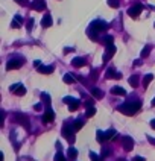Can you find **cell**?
<instances>
[{
    "label": "cell",
    "instance_id": "cell-28",
    "mask_svg": "<svg viewBox=\"0 0 155 161\" xmlns=\"http://www.w3.org/2000/svg\"><path fill=\"white\" fill-rule=\"evenodd\" d=\"M94 114H96V108H94V106H88V110L85 111V115H87V117H93Z\"/></svg>",
    "mask_w": 155,
    "mask_h": 161
},
{
    "label": "cell",
    "instance_id": "cell-18",
    "mask_svg": "<svg viewBox=\"0 0 155 161\" xmlns=\"http://www.w3.org/2000/svg\"><path fill=\"white\" fill-rule=\"evenodd\" d=\"M91 94H93V97H96V99H102L104 97V91L99 90V88H96V87L91 88Z\"/></svg>",
    "mask_w": 155,
    "mask_h": 161
},
{
    "label": "cell",
    "instance_id": "cell-25",
    "mask_svg": "<svg viewBox=\"0 0 155 161\" xmlns=\"http://www.w3.org/2000/svg\"><path fill=\"white\" fill-rule=\"evenodd\" d=\"M71 126H73V129H75V132H76V131H79L82 126H84V122H82V120H75Z\"/></svg>",
    "mask_w": 155,
    "mask_h": 161
},
{
    "label": "cell",
    "instance_id": "cell-5",
    "mask_svg": "<svg viewBox=\"0 0 155 161\" xmlns=\"http://www.w3.org/2000/svg\"><path fill=\"white\" fill-rule=\"evenodd\" d=\"M23 59L21 58H11L8 61V64H6V70H17V68H20L23 66Z\"/></svg>",
    "mask_w": 155,
    "mask_h": 161
},
{
    "label": "cell",
    "instance_id": "cell-31",
    "mask_svg": "<svg viewBox=\"0 0 155 161\" xmlns=\"http://www.w3.org/2000/svg\"><path fill=\"white\" fill-rule=\"evenodd\" d=\"M90 158H91V161H102L104 160L102 155H96L94 152H90Z\"/></svg>",
    "mask_w": 155,
    "mask_h": 161
},
{
    "label": "cell",
    "instance_id": "cell-43",
    "mask_svg": "<svg viewBox=\"0 0 155 161\" xmlns=\"http://www.w3.org/2000/svg\"><path fill=\"white\" fill-rule=\"evenodd\" d=\"M34 66H35V68H38V67L41 66V62H40V61H35V62H34Z\"/></svg>",
    "mask_w": 155,
    "mask_h": 161
},
{
    "label": "cell",
    "instance_id": "cell-33",
    "mask_svg": "<svg viewBox=\"0 0 155 161\" xmlns=\"http://www.w3.org/2000/svg\"><path fill=\"white\" fill-rule=\"evenodd\" d=\"M55 161H67V160H66V157H64V155H62V152L59 150V152H58V154H56V155H55Z\"/></svg>",
    "mask_w": 155,
    "mask_h": 161
},
{
    "label": "cell",
    "instance_id": "cell-13",
    "mask_svg": "<svg viewBox=\"0 0 155 161\" xmlns=\"http://www.w3.org/2000/svg\"><path fill=\"white\" fill-rule=\"evenodd\" d=\"M71 66H73V67H84V66H85V58H82V56L73 58Z\"/></svg>",
    "mask_w": 155,
    "mask_h": 161
},
{
    "label": "cell",
    "instance_id": "cell-36",
    "mask_svg": "<svg viewBox=\"0 0 155 161\" xmlns=\"http://www.w3.org/2000/svg\"><path fill=\"white\" fill-rule=\"evenodd\" d=\"M71 100H73V97H70V96H67V97H64V100H62V102H64V103H67V105H69V103H70Z\"/></svg>",
    "mask_w": 155,
    "mask_h": 161
},
{
    "label": "cell",
    "instance_id": "cell-8",
    "mask_svg": "<svg viewBox=\"0 0 155 161\" xmlns=\"http://www.w3.org/2000/svg\"><path fill=\"white\" fill-rule=\"evenodd\" d=\"M116 53V46L114 44H109L105 49V53H104V62H108V59H111Z\"/></svg>",
    "mask_w": 155,
    "mask_h": 161
},
{
    "label": "cell",
    "instance_id": "cell-7",
    "mask_svg": "<svg viewBox=\"0 0 155 161\" xmlns=\"http://www.w3.org/2000/svg\"><path fill=\"white\" fill-rule=\"evenodd\" d=\"M14 120L17 123L23 125V126H26V128H29V119H27V115H24L23 113H15L14 114Z\"/></svg>",
    "mask_w": 155,
    "mask_h": 161
},
{
    "label": "cell",
    "instance_id": "cell-32",
    "mask_svg": "<svg viewBox=\"0 0 155 161\" xmlns=\"http://www.w3.org/2000/svg\"><path fill=\"white\" fill-rule=\"evenodd\" d=\"M108 5L111 8H119L120 6V0H108Z\"/></svg>",
    "mask_w": 155,
    "mask_h": 161
},
{
    "label": "cell",
    "instance_id": "cell-6",
    "mask_svg": "<svg viewBox=\"0 0 155 161\" xmlns=\"http://www.w3.org/2000/svg\"><path fill=\"white\" fill-rule=\"evenodd\" d=\"M9 91L17 94V96H24L26 94V88H24L23 84H14V85L9 87Z\"/></svg>",
    "mask_w": 155,
    "mask_h": 161
},
{
    "label": "cell",
    "instance_id": "cell-23",
    "mask_svg": "<svg viewBox=\"0 0 155 161\" xmlns=\"http://www.w3.org/2000/svg\"><path fill=\"white\" fill-rule=\"evenodd\" d=\"M116 135H117V132H116L114 129H109V131L105 132V138H106V140H114Z\"/></svg>",
    "mask_w": 155,
    "mask_h": 161
},
{
    "label": "cell",
    "instance_id": "cell-35",
    "mask_svg": "<svg viewBox=\"0 0 155 161\" xmlns=\"http://www.w3.org/2000/svg\"><path fill=\"white\" fill-rule=\"evenodd\" d=\"M90 78L94 80V79L97 78V71H96V70H91V75H90Z\"/></svg>",
    "mask_w": 155,
    "mask_h": 161
},
{
    "label": "cell",
    "instance_id": "cell-24",
    "mask_svg": "<svg viewBox=\"0 0 155 161\" xmlns=\"http://www.w3.org/2000/svg\"><path fill=\"white\" fill-rule=\"evenodd\" d=\"M100 41H102V43L105 44V46H109V44H113V41H114V38L111 37V35H105V37H104L102 40H100Z\"/></svg>",
    "mask_w": 155,
    "mask_h": 161
},
{
    "label": "cell",
    "instance_id": "cell-47",
    "mask_svg": "<svg viewBox=\"0 0 155 161\" xmlns=\"http://www.w3.org/2000/svg\"><path fill=\"white\" fill-rule=\"evenodd\" d=\"M117 161H126V160H125V158H119Z\"/></svg>",
    "mask_w": 155,
    "mask_h": 161
},
{
    "label": "cell",
    "instance_id": "cell-29",
    "mask_svg": "<svg viewBox=\"0 0 155 161\" xmlns=\"http://www.w3.org/2000/svg\"><path fill=\"white\" fill-rule=\"evenodd\" d=\"M149 53H151V46H146V47H143V50H141L140 55H141V58H146Z\"/></svg>",
    "mask_w": 155,
    "mask_h": 161
},
{
    "label": "cell",
    "instance_id": "cell-34",
    "mask_svg": "<svg viewBox=\"0 0 155 161\" xmlns=\"http://www.w3.org/2000/svg\"><path fill=\"white\" fill-rule=\"evenodd\" d=\"M108 155H111V150L106 149V147H104V150H102V158H105V157H108Z\"/></svg>",
    "mask_w": 155,
    "mask_h": 161
},
{
    "label": "cell",
    "instance_id": "cell-9",
    "mask_svg": "<svg viewBox=\"0 0 155 161\" xmlns=\"http://www.w3.org/2000/svg\"><path fill=\"white\" fill-rule=\"evenodd\" d=\"M53 120H55V113H53V110L50 108V106H47L46 111H44V115H43V123H50Z\"/></svg>",
    "mask_w": 155,
    "mask_h": 161
},
{
    "label": "cell",
    "instance_id": "cell-40",
    "mask_svg": "<svg viewBox=\"0 0 155 161\" xmlns=\"http://www.w3.org/2000/svg\"><path fill=\"white\" fill-rule=\"evenodd\" d=\"M73 50H75V47H66V49H64V53H70Z\"/></svg>",
    "mask_w": 155,
    "mask_h": 161
},
{
    "label": "cell",
    "instance_id": "cell-10",
    "mask_svg": "<svg viewBox=\"0 0 155 161\" xmlns=\"http://www.w3.org/2000/svg\"><path fill=\"white\" fill-rule=\"evenodd\" d=\"M122 145H123V147H125V150H132V147H134V140L129 137V135H123L122 137Z\"/></svg>",
    "mask_w": 155,
    "mask_h": 161
},
{
    "label": "cell",
    "instance_id": "cell-41",
    "mask_svg": "<svg viewBox=\"0 0 155 161\" xmlns=\"http://www.w3.org/2000/svg\"><path fill=\"white\" fill-rule=\"evenodd\" d=\"M85 105L87 106H93V99H87L85 100Z\"/></svg>",
    "mask_w": 155,
    "mask_h": 161
},
{
    "label": "cell",
    "instance_id": "cell-22",
    "mask_svg": "<svg viewBox=\"0 0 155 161\" xmlns=\"http://www.w3.org/2000/svg\"><path fill=\"white\" fill-rule=\"evenodd\" d=\"M139 80H140V79H139V76H137V75H132V76L129 78V85L135 88L137 85H139Z\"/></svg>",
    "mask_w": 155,
    "mask_h": 161
},
{
    "label": "cell",
    "instance_id": "cell-16",
    "mask_svg": "<svg viewBox=\"0 0 155 161\" xmlns=\"http://www.w3.org/2000/svg\"><path fill=\"white\" fill-rule=\"evenodd\" d=\"M111 93H113V94H117V96H125V94H126L125 88L119 87V85H116V87H113V88H111Z\"/></svg>",
    "mask_w": 155,
    "mask_h": 161
},
{
    "label": "cell",
    "instance_id": "cell-39",
    "mask_svg": "<svg viewBox=\"0 0 155 161\" xmlns=\"http://www.w3.org/2000/svg\"><path fill=\"white\" fill-rule=\"evenodd\" d=\"M32 26H34V20L31 19V20H29V23H27V31H31V29H32Z\"/></svg>",
    "mask_w": 155,
    "mask_h": 161
},
{
    "label": "cell",
    "instance_id": "cell-21",
    "mask_svg": "<svg viewBox=\"0 0 155 161\" xmlns=\"http://www.w3.org/2000/svg\"><path fill=\"white\" fill-rule=\"evenodd\" d=\"M152 79H154V75H152V73H148V75L143 78V87H144V88L148 87V85L152 82Z\"/></svg>",
    "mask_w": 155,
    "mask_h": 161
},
{
    "label": "cell",
    "instance_id": "cell-2",
    "mask_svg": "<svg viewBox=\"0 0 155 161\" xmlns=\"http://www.w3.org/2000/svg\"><path fill=\"white\" fill-rule=\"evenodd\" d=\"M62 135L67 138L69 143H75L76 137H75V129H73L71 125H64L62 126Z\"/></svg>",
    "mask_w": 155,
    "mask_h": 161
},
{
    "label": "cell",
    "instance_id": "cell-26",
    "mask_svg": "<svg viewBox=\"0 0 155 161\" xmlns=\"http://www.w3.org/2000/svg\"><path fill=\"white\" fill-rule=\"evenodd\" d=\"M41 100L47 105V106H50V102H52V99H50V96L47 94V93H43L41 94Z\"/></svg>",
    "mask_w": 155,
    "mask_h": 161
},
{
    "label": "cell",
    "instance_id": "cell-44",
    "mask_svg": "<svg viewBox=\"0 0 155 161\" xmlns=\"http://www.w3.org/2000/svg\"><path fill=\"white\" fill-rule=\"evenodd\" d=\"M134 66H141V59H137V61H134Z\"/></svg>",
    "mask_w": 155,
    "mask_h": 161
},
{
    "label": "cell",
    "instance_id": "cell-45",
    "mask_svg": "<svg viewBox=\"0 0 155 161\" xmlns=\"http://www.w3.org/2000/svg\"><path fill=\"white\" fill-rule=\"evenodd\" d=\"M151 128H152V129H155V119H152V120H151Z\"/></svg>",
    "mask_w": 155,
    "mask_h": 161
},
{
    "label": "cell",
    "instance_id": "cell-42",
    "mask_svg": "<svg viewBox=\"0 0 155 161\" xmlns=\"http://www.w3.org/2000/svg\"><path fill=\"white\" fill-rule=\"evenodd\" d=\"M132 161H146V160H144L143 157H135V158H134Z\"/></svg>",
    "mask_w": 155,
    "mask_h": 161
},
{
    "label": "cell",
    "instance_id": "cell-1",
    "mask_svg": "<svg viewBox=\"0 0 155 161\" xmlns=\"http://www.w3.org/2000/svg\"><path fill=\"white\" fill-rule=\"evenodd\" d=\"M141 108V102L140 100H135V102H125L123 105L119 106V111L126 114V115H134L135 113H139Z\"/></svg>",
    "mask_w": 155,
    "mask_h": 161
},
{
    "label": "cell",
    "instance_id": "cell-30",
    "mask_svg": "<svg viewBox=\"0 0 155 161\" xmlns=\"http://www.w3.org/2000/svg\"><path fill=\"white\" fill-rule=\"evenodd\" d=\"M96 138H97V141H105V140H106V138H105V132L97 131V132H96Z\"/></svg>",
    "mask_w": 155,
    "mask_h": 161
},
{
    "label": "cell",
    "instance_id": "cell-14",
    "mask_svg": "<svg viewBox=\"0 0 155 161\" xmlns=\"http://www.w3.org/2000/svg\"><path fill=\"white\" fill-rule=\"evenodd\" d=\"M41 26H43L44 29H46V28H50V26H52V17H50V14H46V15L43 17Z\"/></svg>",
    "mask_w": 155,
    "mask_h": 161
},
{
    "label": "cell",
    "instance_id": "cell-19",
    "mask_svg": "<svg viewBox=\"0 0 155 161\" xmlns=\"http://www.w3.org/2000/svg\"><path fill=\"white\" fill-rule=\"evenodd\" d=\"M21 17L20 15H15V19L12 20V23H11V28H14V29H18V28H21Z\"/></svg>",
    "mask_w": 155,
    "mask_h": 161
},
{
    "label": "cell",
    "instance_id": "cell-20",
    "mask_svg": "<svg viewBox=\"0 0 155 161\" xmlns=\"http://www.w3.org/2000/svg\"><path fill=\"white\" fill-rule=\"evenodd\" d=\"M75 76H73L71 73H66V75H64V78H62V80H64V82H66V84H75Z\"/></svg>",
    "mask_w": 155,
    "mask_h": 161
},
{
    "label": "cell",
    "instance_id": "cell-27",
    "mask_svg": "<svg viewBox=\"0 0 155 161\" xmlns=\"http://www.w3.org/2000/svg\"><path fill=\"white\" fill-rule=\"evenodd\" d=\"M76 157H78V150L73 147V146L69 147V158H70V160H75Z\"/></svg>",
    "mask_w": 155,
    "mask_h": 161
},
{
    "label": "cell",
    "instance_id": "cell-38",
    "mask_svg": "<svg viewBox=\"0 0 155 161\" xmlns=\"http://www.w3.org/2000/svg\"><path fill=\"white\" fill-rule=\"evenodd\" d=\"M41 108H43V105H41V103H36V105H34V110H35V111H40Z\"/></svg>",
    "mask_w": 155,
    "mask_h": 161
},
{
    "label": "cell",
    "instance_id": "cell-37",
    "mask_svg": "<svg viewBox=\"0 0 155 161\" xmlns=\"http://www.w3.org/2000/svg\"><path fill=\"white\" fill-rule=\"evenodd\" d=\"M146 137H148V141L151 143V145H154V146H155V138H154V137H151V135H146Z\"/></svg>",
    "mask_w": 155,
    "mask_h": 161
},
{
    "label": "cell",
    "instance_id": "cell-4",
    "mask_svg": "<svg viewBox=\"0 0 155 161\" xmlns=\"http://www.w3.org/2000/svg\"><path fill=\"white\" fill-rule=\"evenodd\" d=\"M141 11H143V5L141 3H135V5H132L129 9H128V15H129L131 19H137V17L141 14Z\"/></svg>",
    "mask_w": 155,
    "mask_h": 161
},
{
    "label": "cell",
    "instance_id": "cell-12",
    "mask_svg": "<svg viewBox=\"0 0 155 161\" xmlns=\"http://www.w3.org/2000/svg\"><path fill=\"white\" fill-rule=\"evenodd\" d=\"M32 8L35 11H44L46 9V2H44V0H34Z\"/></svg>",
    "mask_w": 155,
    "mask_h": 161
},
{
    "label": "cell",
    "instance_id": "cell-49",
    "mask_svg": "<svg viewBox=\"0 0 155 161\" xmlns=\"http://www.w3.org/2000/svg\"><path fill=\"white\" fill-rule=\"evenodd\" d=\"M154 28H155V24H154Z\"/></svg>",
    "mask_w": 155,
    "mask_h": 161
},
{
    "label": "cell",
    "instance_id": "cell-15",
    "mask_svg": "<svg viewBox=\"0 0 155 161\" xmlns=\"http://www.w3.org/2000/svg\"><path fill=\"white\" fill-rule=\"evenodd\" d=\"M53 70H55L53 66H40L38 67V71H40V73H43V75H50Z\"/></svg>",
    "mask_w": 155,
    "mask_h": 161
},
{
    "label": "cell",
    "instance_id": "cell-11",
    "mask_svg": "<svg viewBox=\"0 0 155 161\" xmlns=\"http://www.w3.org/2000/svg\"><path fill=\"white\" fill-rule=\"evenodd\" d=\"M105 78H106V79H120V78H122V73L116 71L114 68H108V70L105 71Z\"/></svg>",
    "mask_w": 155,
    "mask_h": 161
},
{
    "label": "cell",
    "instance_id": "cell-3",
    "mask_svg": "<svg viewBox=\"0 0 155 161\" xmlns=\"http://www.w3.org/2000/svg\"><path fill=\"white\" fill-rule=\"evenodd\" d=\"M90 29H93V31H96V32L99 33V32L106 31V29H108V24H106L105 21H102V20H94V21H91Z\"/></svg>",
    "mask_w": 155,
    "mask_h": 161
},
{
    "label": "cell",
    "instance_id": "cell-17",
    "mask_svg": "<svg viewBox=\"0 0 155 161\" xmlns=\"http://www.w3.org/2000/svg\"><path fill=\"white\" fill-rule=\"evenodd\" d=\"M79 105H81V102H79L78 99H73V100L69 103V111H71V113L76 111V110L79 108Z\"/></svg>",
    "mask_w": 155,
    "mask_h": 161
},
{
    "label": "cell",
    "instance_id": "cell-48",
    "mask_svg": "<svg viewBox=\"0 0 155 161\" xmlns=\"http://www.w3.org/2000/svg\"><path fill=\"white\" fill-rule=\"evenodd\" d=\"M152 105H154V106H155V97H154V100H152Z\"/></svg>",
    "mask_w": 155,
    "mask_h": 161
},
{
    "label": "cell",
    "instance_id": "cell-46",
    "mask_svg": "<svg viewBox=\"0 0 155 161\" xmlns=\"http://www.w3.org/2000/svg\"><path fill=\"white\" fill-rule=\"evenodd\" d=\"M15 2H17V3H20V5H21V3H24V0H15Z\"/></svg>",
    "mask_w": 155,
    "mask_h": 161
}]
</instances>
